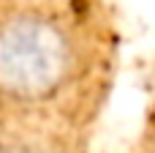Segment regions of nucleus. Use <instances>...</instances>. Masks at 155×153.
Segmentation results:
<instances>
[{"instance_id":"nucleus-2","label":"nucleus","mask_w":155,"mask_h":153,"mask_svg":"<svg viewBox=\"0 0 155 153\" xmlns=\"http://www.w3.org/2000/svg\"><path fill=\"white\" fill-rule=\"evenodd\" d=\"M0 153H54V151L38 140H30V137H3Z\"/></svg>"},{"instance_id":"nucleus-1","label":"nucleus","mask_w":155,"mask_h":153,"mask_svg":"<svg viewBox=\"0 0 155 153\" xmlns=\"http://www.w3.org/2000/svg\"><path fill=\"white\" fill-rule=\"evenodd\" d=\"M74 68V44L54 19L14 14L0 22V99L46 101L68 85Z\"/></svg>"}]
</instances>
